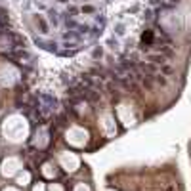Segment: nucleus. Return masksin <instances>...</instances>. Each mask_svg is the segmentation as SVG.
I'll return each instance as SVG.
<instances>
[{
	"label": "nucleus",
	"instance_id": "1",
	"mask_svg": "<svg viewBox=\"0 0 191 191\" xmlns=\"http://www.w3.org/2000/svg\"><path fill=\"white\" fill-rule=\"evenodd\" d=\"M149 59L153 61V63H161V65H162V63H164V58H162V55H149Z\"/></svg>",
	"mask_w": 191,
	"mask_h": 191
},
{
	"label": "nucleus",
	"instance_id": "2",
	"mask_svg": "<svg viewBox=\"0 0 191 191\" xmlns=\"http://www.w3.org/2000/svg\"><path fill=\"white\" fill-rule=\"evenodd\" d=\"M38 25H40V29H42V31H46V23H44L42 19H38Z\"/></svg>",
	"mask_w": 191,
	"mask_h": 191
}]
</instances>
